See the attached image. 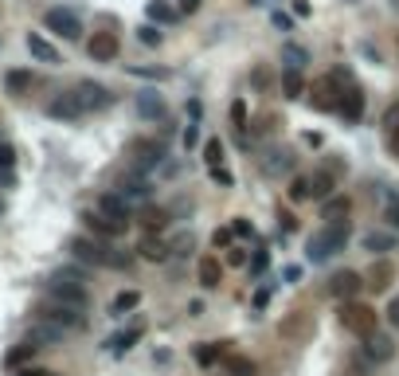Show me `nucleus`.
Returning <instances> with one entry per match:
<instances>
[{
  "label": "nucleus",
  "instance_id": "f257e3e1",
  "mask_svg": "<svg viewBox=\"0 0 399 376\" xmlns=\"http://www.w3.org/2000/svg\"><path fill=\"white\" fill-rule=\"evenodd\" d=\"M70 251H75L83 263H94V266H129V255H117L110 243H102V239H90V235H75L70 239Z\"/></svg>",
  "mask_w": 399,
  "mask_h": 376
},
{
  "label": "nucleus",
  "instance_id": "f03ea898",
  "mask_svg": "<svg viewBox=\"0 0 399 376\" xmlns=\"http://www.w3.org/2000/svg\"><path fill=\"white\" fill-rule=\"evenodd\" d=\"M344 243H349V219H333V224H325L309 239V258L313 263H325L336 251H344Z\"/></svg>",
  "mask_w": 399,
  "mask_h": 376
},
{
  "label": "nucleus",
  "instance_id": "7ed1b4c3",
  "mask_svg": "<svg viewBox=\"0 0 399 376\" xmlns=\"http://www.w3.org/2000/svg\"><path fill=\"white\" fill-rule=\"evenodd\" d=\"M83 310L86 306H78V302H70V298H63V294H51L47 302H39V310H36V318H43V321H55V325H78L83 321Z\"/></svg>",
  "mask_w": 399,
  "mask_h": 376
},
{
  "label": "nucleus",
  "instance_id": "20e7f679",
  "mask_svg": "<svg viewBox=\"0 0 399 376\" xmlns=\"http://www.w3.org/2000/svg\"><path fill=\"white\" fill-rule=\"evenodd\" d=\"M341 325L356 337H368V333H376V310L364 306V302H356V298H349V302L341 306Z\"/></svg>",
  "mask_w": 399,
  "mask_h": 376
},
{
  "label": "nucleus",
  "instance_id": "39448f33",
  "mask_svg": "<svg viewBox=\"0 0 399 376\" xmlns=\"http://www.w3.org/2000/svg\"><path fill=\"white\" fill-rule=\"evenodd\" d=\"M117 51H122V43H117L114 31H94V36L86 39V55H90L94 63H114Z\"/></svg>",
  "mask_w": 399,
  "mask_h": 376
},
{
  "label": "nucleus",
  "instance_id": "423d86ee",
  "mask_svg": "<svg viewBox=\"0 0 399 376\" xmlns=\"http://www.w3.org/2000/svg\"><path fill=\"white\" fill-rule=\"evenodd\" d=\"M70 94L78 98V106H83V110H106L110 102H114V94H110L106 86H98V83H78Z\"/></svg>",
  "mask_w": 399,
  "mask_h": 376
},
{
  "label": "nucleus",
  "instance_id": "0eeeda50",
  "mask_svg": "<svg viewBox=\"0 0 399 376\" xmlns=\"http://www.w3.org/2000/svg\"><path fill=\"white\" fill-rule=\"evenodd\" d=\"M309 102H313V110H336V102H341V90H336V75L317 78V83L309 86Z\"/></svg>",
  "mask_w": 399,
  "mask_h": 376
},
{
  "label": "nucleus",
  "instance_id": "6e6552de",
  "mask_svg": "<svg viewBox=\"0 0 399 376\" xmlns=\"http://www.w3.org/2000/svg\"><path fill=\"white\" fill-rule=\"evenodd\" d=\"M43 24L55 31V36H63V39H78V36H83V24H78L70 12H63V8H51V12L43 16Z\"/></svg>",
  "mask_w": 399,
  "mask_h": 376
},
{
  "label": "nucleus",
  "instance_id": "1a4fd4ad",
  "mask_svg": "<svg viewBox=\"0 0 399 376\" xmlns=\"http://www.w3.org/2000/svg\"><path fill=\"white\" fill-rule=\"evenodd\" d=\"M360 286H364V278H360L356 271H336L333 278H329V294L341 298V302H349V298L360 294Z\"/></svg>",
  "mask_w": 399,
  "mask_h": 376
},
{
  "label": "nucleus",
  "instance_id": "9d476101",
  "mask_svg": "<svg viewBox=\"0 0 399 376\" xmlns=\"http://www.w3.org/2000/svg\"><path fill=\"white\" fill-rule=\"evenodd\" d=\"M336 110H341L344 122H360V114H364V90H360V86H349V90H341V102H336Z\"/></svg>",
  "mask_w": 399,
  "mask_h": 376
},
{
  "label": "nucleus",
  "instance_id": "9b49d317",
  "mask_svg": "<svg viewBox=\"0 0 399 376\" xmlns=\"http://www.w3.org/2000/svg\"><path fill=\"white\" fill-rule=\"evenodd\" d=\"M98 212H102V216H110V219H117V224H129V204H125L122 192L98 196Z\"/></svg>",
  "mask_w": 399,
  "mask_h": 376
},
{
  "label": "nucleus",
  "instance_id": "f8f14e48",
  "mask_svg": "<svg viewBox=\"0 0 399 376\" xmlns=\"http://www.w3.org/2000/svg\"><path fill=\"white\" fill-rule=\"evenodd\" d=\"M364 352H368V360L383 365V360L395 357V345H391V337H383V333H368L364 337Z\"/></svg>",
  "mask_w": 399,
  "mask_h": 376
},
{
  "label": "nucleus",
  "instance_id": "ddd939ff",
  "mask_svg": "<svg viewBox=\"0 0 399 376\" xmlns=\"http://www.w3.org/2000/svg\"><path fill=\"white\" fill-rule=\"evenodd\" d=\"M196 278H200V286L216 290L219 282H223V263H219L216 255H203V258H200V266H196Z\"/></svg>",
  "mask_w": 399,
  "mask_h": 376
},
{
  "label": "nucleus",
  "instance_id": "4468645a",
  "mask_svg": "<svg viewBox=\"0 0 399 376\" xmlns=\"http://www.w3.org/2000/svg\"><path fill=\"white\" fill-rule=\"evenodd\" d=\"M391 278H395V266H391L388 258H380V263L368 266L364 286H368V290H388V286H391Z\"/></svg>",
  "mask_w": 399,
  "mask_h": 376
},
{
  "label": "nucleus",
  "instance_id": "2eb2a0df",
  "mask_svg": "<svg viewBox=\"0 0 399 376\" xmlns=\"http://www.w3.org/2000/svg\"><path fill=\"white\" fill-rule=\"evenodd\" d=\"M309 333H313V318L305 310H294L286 321H282V337H297V341H302V337H309Z\"/></svg>",
  "mask_w": 399,
  "mask_h": 376
},
{
  "label": "nucleus",
  "instance_id": "dca6fc26",
  "mask_svg": "<svg viewBox=\"0 0 399 376\" xmlns=\"http://www.w3.org/2000/svg\"><path fill=\"white\" fill-rule=\"evenodd\" d=\"M129 153H133V164H137V169H149V164L161 161V145H156V141H145V137L133 141Z\"/></svg>",
  "mask_w": 399,
  "mask_h": 376
},
{
  "label": "nucleus",
  "instance_id": "f3484780",
  "mask_svg": "<svg viewBox=\"0 0 399 376\" xmlns=\"http://www.w3.org/2000/svg\"><path fill=\"white\" fill-rule=\"evenodd\" d=\"M83 219H86V227H90V231L106 235V239H114V235H122V231H125V224H117V219L102 216V212H86Z\"/></svg>",
  "mask_w": 399,
  "mask_h": 376
},
{
  "label": "nucleus",
  "instance_id": "a211bd4d",
  "mask_svg": "<svg viewBox=\"0 0 399 376\" xmlns=\"http://www.w3.org/2000/svg\"><path fill=\"white\" fill-rule=\"evenodd\" d=\"M141 258H149V263H164V258H169V243H164V239H156V235L153 231H149L145 235V239H141Z\"/></svg>",
  "mask_w": 399,
  "mask_h": 376
},
{
  "label": "nucleus",
  "instance_id": "6ab92c4d",
  "mask_svg": "<svg viewBox=\"0 0 399 376\" xmlns=\"http://www.w3.org/2000/svg\"><path fill=\"white\" fill-rule=\"evenodd\" d=\"M47 114H51V118H83L86 110L78 106V98H75V94H63V98H55L51 106H47Z\"/></svg>",
  "mask_w": 399,
  "mask_h": 376
},
{
  "label": "nucleus",
  "instance_id": "aec40b11",
  "mask_svg": "<svg viewBox=\"0 0 399 376\" xmlns=\"http://www.w3.org/2000/svg\"><path fill=\"white\" fill-rule=\"evenodd\" d=\"M28 51L36 55L39 63H59V51H55V47L47 43V39L39 36V31H28Z\"/></svg>",
  "mask_w": 399,
  "mask_h": 376
},
{
  "label": "nucleus",
  "instance_id": "412c9836",
  "mask_svg": "<svg viewBox=\"0 0 399 376\" xmlns=\"http://www.w3.org/2000/svg\"><path fill=\"white\" fill-rule=\"evenodd\" d=\"M59 337H63V325H55V321H51V325H43V318H39V325H31V337H28V341L39 349V345H55Z\"/></svg>",
  "mask_w": 399,
  "mask_h": 376
},
{
  "label": "nucleus",
  "instance_id": "4be33fe9",
  "mask_svg": "<svg viewBox=\"0 0 399 376\" xmlns=\"http://www.w3.org/2000/svg\"><path fill=\"white\" fill-rule=\"evenodd\" d=\"M223 368L227 376H255V360L239 357V352H223Z\"/></svg>",
  "mask_w": 399,
  "mask_h": 376
},
{
  "label": "nucleus",
  "instance_id": "5701e85b",
  "mask_svg": "<svg viewBox=\"0 0 399 376\" xmlns=\"http://www.w3.org/2000/svg\"><path fill=\"white\" fill-rule=\"evenodd\" d=\"M349 216V196H325V208H321V219L333 224V219H344Z\"/></svg>",
  "mask_w": 399,
  "mask_h": 376
},
{
  "label": "nucleus",
  "instance_id": "b1692460",
  "mask_svg": "<svg viewBox=\"0 0 399 376\" xmlns=\"http://www.w3.org/2000/svg\"><path fill=\"white\" fill-rule=\"evenodd\" d=\"M137 110H141V118H161V114H164V102H161V94H156V90H145V94H137Z\"/></svg>",
  "mask_w": 399,
  "mask_h": 376
},
{
  "label": "nucleus",
  "instance_id": "393cba45",
  "mask_svg": "<svg viewBox=\"0 0 399 376\" xmlns=\"http://www.w3.org/2000/svg\"><path fill=\"white\" fill-rule=\"evenodd\" d=\"M4 86H8V94H16V98H20V94H28L31 90V70H8Z\"/></svg>",
  "mask_w": 399,
  "mask_h": 376
},
{
  "label": "nucleus",
  "instance_id": "a878e982",
  "mask_svg": "<svg viewBox=\"0 0 399 376\" xmlns=\"http://www.w3.org/2000/svg\"><path fill=\"white\" fill-rule=\"evenodd\" d=\"M282 90H286V98H302V94H305V83H302V70L286 67V75H282Z\"/></svg>",
  "mask_w": 399,
  "mask_h": 376
},
{
  "label": "nucleus",
  "instance_id": "bb28decb",
  "mask_svg": "<svg viewBox=\"0 0 399 376\" xmlns=\"http://www.w3.org/2000/svg\"><path fill=\"white\" fill-rule=\"evenodd\" d=\"M309 196H317V200L333 196V172H313L309 177Z\"/></svg>",
  "mask_w": 399,
  "mask_h": 376
},
{
  "label": "nucleus",
  "instance_id": "cd10ccee",
  "mask_svg": "<svg viewBox=\"0 0 399 376\" xmlns=\"http://www.w3.org/2000/svg\"><path fill=\"white\" fill-rule=\"evenodd\" d=\"M364 247H368V251H380V255H383V251H395V235H388V231H368V235H364Z\"/></svg>",
  "mask_w": 399,
  "mask_h": 376
},
{
  "label": "nucleus",
  "instance_id": "c85d7f7f",
  "mask_svg": "<svg viewBox=\"0 0 399 376\" xmlns=\"http://www.w3.org/2000/svg\"><path fill=\"white\" fill-rule=\"evenodd\" d=\"M141 224H145L149 231H161V227L169 224V212H164V208H145V212H141Z\"/></svg>",
  "mask_w": 399,
  "mask_h": 376
},
{
  "label": "nucleus",
  "instance_id": "c756f323",
  "mask_svg": "<svg viewBox=\"0 0 399 376\" xmlns=\"http://www.w3.org/2000/svg\"><path fill=\"white\" fill-rule=\"evenodd\" d=\"M31 357H36V345H20V349H12V352H8V357H4V365L8 368H20L23 365V360H31Z\"/></svg>",
  "mask_w": 399,
  "mask_h": 376
},
{
  "label": "nucleus",
  "instance_id": "7c9ffc66",
  "mask_svg": "<svg viewBox=\"0 0 399 376\" xmlns=\"http://www.w3.org/2000/svg\"><path fill=\"white\" fill-rule=\"evenodd\" d=\"M137 302H141V294H137V290H122V294L114 298V306H110V310H114V313H125V310H133Z\"/></svg>",
  "mask_w": 399,
  "mask_h": 376
},
{
  "label": "nucleus",
  "instance_id": "2f4dec72",
  "mask_svg": "<svg viewBox=\"0 0 399 376\" xmlns=\"http://www.w3.org/2000/svg\"><path fill=\"white\" fill-rule=\"evenodd\" d=\"M223 345H203L200 352H196V360H200V365H216V360H223Z\"/></svg>",
  "mask_w": 399,
  "mask_h": 376
},
{
  "label": "nucleus",
  "instance_id": "473e14b6",
  "mask_svg": "<svg viewBox=\"0 0 399 376\" xmlns=\"http://www.w3.org/2000/svg\"><path fill=\"white\" fill-rule=\"evenodd\" d=\"M203 161H208V169H219V161H223V145H219L216 137L203 145Z\"/></svg>",
  "mask_w": 399,
  "mask_h": 376
},
{
  "label": "nucleus",
  "instance_id": "72a5a7b5",
  "mask_svg": "<svg viewBox=\"0 0 399 376\" xmlns=\"http://www.w3.org/2000/svg\"><path fill=\"white\" fill-rule=\"evenodd\" d=\"M289 200H309V177H294V180H289Z\"/></svg>",
  "mask_w": 399,
  "mask_h": 376
},
{
  "label": "nucleus",
  "instance_id": "f704fd0d",
  "mask_svg": "<svg viewBox=\"0 0 399 376\" xmlns=\"http://www.w3.org/2000/svg\"><path fill=\"white\" fill-rule=\"evenodd\" d=\"M137 337H141V325H133V329H125V333H117V337H114V341H110V345H114V349L122 352V349H129V345L137 341Z\"/></svg>",
  "mask_w": 399,
  "mask_h": 376
},
{
  "label": "nucleus",
  "instance_id": "c9c22d12",
  "mask_svg": "<svg viewBox=\"0 0 399 376\" xmlns=\"http://www.w3.org/2000/svg\"><path fill=\"white\" fill-rule=\"evenodd\" d=\"M383 219H388L391 227H399V196H395V192H391L388 204H383Z\"/></svg>",
  "mask_w": 399,
  "mask_h": 376
},
{
  "label": "nucleus",
  "instance_id": "e433bc0d",
  "mask_svg": "<svg viewBox=\"0 0 399 376\" xmlns=\"http://www.w3.org/2000/svg\"><path fill=\"white\" fill-rule=\"evenodd\" d=\"M149 16H153V20H161V24H169L176 12H172L169 4H161V0H153V4H149Z\"/></svg>",
  "mask_w": 399,
  "mask_h": 376
},
{
  "label": "nucleus",
  "instance_id": "4c0bfd02",
  "mask_svg": "<svg viewBox=\"0 0 399 376\" xmlns=\"http://www.w3.org/2000/svg\"><path fill=\"white\" fill-rule=\"evenodd\" d=\"M137 39H141V43H149V47H156V43H161V31H156L153 24H145V28H137Z\"/></svg>",
  "mask_w": 399,
  "mask_h": 376
},
{
  "label": "nucleus",
  "instance_id": "58836bf2",
  "mask_svg": "<svg viewBox=\"0 0 399 376\" xmlns=\"http://www.w3.org/2000/svg\"><path fill=\"white\" fill-rule=\"evenodd\" d=\"M286 67H294V70L305 67V51H302V47H286Z\"/></svg>",
  "mask_w": 399,
  "mask_h": 376
},
{
  "label": "nucleus",
  "instance_id": "ea45409f",
  "mask_svg": "<svg viewBox=\"0 0 399 376\" xmlns=\"http://www.w3.org/2000/svg\"><path fill=\"white\" fill-rule=\"evenodd\" d=\"M231 122L239 125V130L247 125V102H235V106H231Z\"/></svg>",
  "mask_w": 399,
  "mask_h": 376
},
{
  "label": "nucleus",
  "instance_id": "a19ab883",
  "mask_svg": "<svg viewBox=\"0 0 399 376\" xmlns=\"http://www.w3.org/2000/svg\"><path fill=\"white\" fill-rule=\"evenodd\" d=\"M231 235H239V239H247V235H255V227H250V219H235V224H231Z\"/></svg>",
  "mask_w": 399,
  "mask_h": 376
},
{
  "label": "nucleus",
  "instance_id": "79ce46f5",
  "mask_svg": "<svg viewBox=\"0 0 399 376\" xmlns=\"http://www.w3.org/2000/svg\"><path fill=\"white\" fill-rule=\"evenodd\" d=\"M383 130H388V133H395V130H399V106H391L388 114H383Z\"/></svg>",
  "mask_w": 399,
  "mask_h": 376
},
{
  "label": "nucleus",
  "instance_id": "37998d69",
  "mask_svg": "<svg viewBox=\"0 0 399 376\" xmlns=\"http://www.w3.org/2000/svg\"><path fill=\"white\" fill-rule=\"evenodd\" d=\"M12 161H16V149L12 145H0V169H8Z\"/></svg>",
  "mask_w": 399,
  "mask_h": 376
},
{
  "label": "nucleus",
  "instance_id": "c03bdc74",
  "mask_svg": "<svg viewBox=\"0 0 399 376\" xmlns=\"http://www.w3.org/2000/svg\"><path fill=\"white\" fill-rule=\"evenodd\" d=\"M388 321L399 329V298H391V306H388Z\"/></svg>",
  "mask_w": 399,
  "mask_h": 376
},
{
  "label": "nucleus",
  "instance_id": "a18cd8bd",
  "mask_svg": "<svg viewBox=\"0 0 399 376\" xmlns=\"http://www.w3.org/2000/svg\"><path fill=\"white\" fill-rule=\"evenodd\" d=\"M278 227H286V231H294V216H289V212H278Z\"/></svg>",
  "mask_w": 399,
  "mask_h": 376
},
{
  "label": "nucleus",
  "instance_id": "49530a36",
  "mask_svg": "<svg viewBox=\"0 0 399 376\" xmlns=\"http://www.w3.org/2000/svg\"><path fill=\"white\" fill-rule=\"evenodd\" d=\"M180 12H188V16L200 12V0H180Z\"/></svg>",
  "mask_w": 399,
  "mask_h": 376
},
{
  "label": "nucleus",
  "instance_id": "de8ad7c7",
  "mask_svg": "<svg viewBox=\"0 0 399 376\" xmlns=\"http://www.w3.org/2000/svg\"><path fill=\"white\" fill-rule=\"evenodd\" d=\"M211 177H216L219 184H231V172H227V169H211Z\"/></svg>",
  "mask_w": 399,
  "mask_h": 376
},
{
  "label": "nucleus",
  "instance_id": "09e8293b",
  "mask_svg": "<svg viewBox=\"0 0 399 376\" xmlns=\"http://www.w3.org/2000/svg\"><path fill=\"white\" fill-rule=\"evenodd\" d=\"M227 239H231V231H216V235H211V243H216V247H223Z\"/></svg>",
  "mask_w": 399,
  "mask_h": 376
},
{
  "label": "nucleus",
  "instance_id": "8fccbe9b",
  "mask_svg": "<svg viewBox=\"0 0 399 376\" xmlns=\"http://www.w3.org/2000/svg\"><path fill=\"white\" fill-rule=\"evenodd\" d=\"M274 24H278L282 31H289V16H282V12H274Z\"/></svg>",
  "mask_w": 399,
  "mask_h": 376
},
{
  "label": "nucleus",
  "instance_id": "3c124183",
  "mask_svg": "<svg viewBox=\"0 0 399 376\" xmlns=\"http://www.w3.org/2000/svg\"><path fill=\"white\" fill-rule=\"evenodd\" d=\"M20 376H59V372H47V368H28V372H20Z\"/></svg>",
  "mask_w": 399,
  "mask_h": 376
},
{
  "label": "nucleus",
  "instance_id": "603ef678",
  "mask_svg": "<svg viewBox=\"0 0 399 376\" xmlns=\"http://www.w3.org/2000/svg\"><path fill=\"white\" fill-rule=\"evenodd\" d=\"M388 141H391V153L399 157V130H395V133H388Z\"/></svg>",
  "mask_w": 399,
  "mask_h": 376
},
{
  "label": "nucleus",
  "instance_id": "864d4df0",
  "mask_svg": "<svg viewBox=\"0 0 399 376\" xmlns=\"http://www.w3.org/2000/svg\"><path fill=\"white\" fill-rule=\"evenodd\" d=\"M0 212H4V204H0Z\"/></svg>",
  "mask_w": 399,
  "mask_h": 376
}]
</instances>
